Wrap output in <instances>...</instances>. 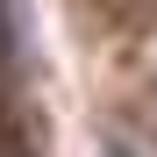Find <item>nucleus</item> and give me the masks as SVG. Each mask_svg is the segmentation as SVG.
I'll use <instances>...</instances> for the list:
<instances>
[{
	"label": "nucleus",
	"mask_w": 157,
	"mask_h": 157,
	"mask_svg": "<svg viewBox=\"0 0 157 157\" xmlns=\"http://www.w3.org/2000/svg\"><path fill=\"white\" fill-rule=\"evenodd\" d=\"M14 50H21V21H14V7H7V0H0V64H7Z\"/></svg>",
	"instance_id": "obj_1"
}]
</instances>
